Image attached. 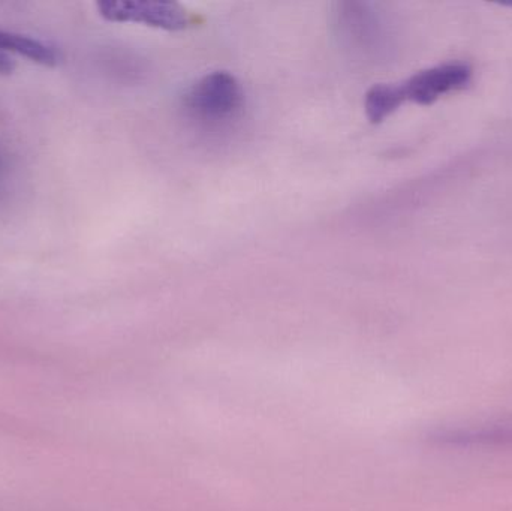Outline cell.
I'll return each mask as SVG.
<instances>
[{
	"label": "cell",
	"instance_id": "obj_5",
	"mask_svg": "<svg viewBox=\"0 0 512 511\" xmlns=\"http://www.w3.org/2000/svg\"><path fill=\"white\" fill-rule=\"evenodd\" d=\"M0 51L20 54L44 66H56L60 59L56 48L20 33L0 32Z\"/></svg>",
	"mask_w": 512,
	"mask_h": 511
},
{
	"label": "cell",
	"instance_id": "obj_1",
	"mask_svg": "<svg viewBox=\"0 0 512 511\" xmlns=\"http://www.w3.org/2000/svg\"><path fill=\"white\" fill-rule=\"evenodd\" d=\"M183 107L188 116L201 125H227L242 114L245 90L230 72H210L189 87Z\"/></svg>",
	"mask_w": 512,
	"mask_h": 511
},
{
	"label": "cell",
	"instance_id": "obj_6",
	"mask_svg": "<svg viewBox=\"0 0 512 511\" xmlns=\"http://www.w3.org/2000/svg\"><path fill=\"white\" fill-rule=\"evenodd\" d=\"M402 104L399 84H375L372 89L367 90L364 98V110L367 119L372 123L387 119Z\"/></svg>",
	"mask_w": 512,
	"mask_h": 511
},
{
	"label": "cell",
	"instance_id": "obj_3",
	"mask_svg": "<svg viewBox=\"0 0 512 511\" xmlns=\"http://www.w3.org/2000/svg\"><path fill=\"white\" fill-rule=\"evenodd\" d=\"M472 71L463 63H445L418 72L414 77L399 84L403 102L414 101L417 104H432L442 95L463 89L471 80Z\"/></svg>",
	"mask_w": 512,
	"mask_h": 511
},
{
	"label": "cell",
	"instance_id": "obj_2",
	"mask_svg": "<svg viewBox=\"0 0 512 511\" xmlns=\"http://www.w3.org/2000/svg\"><path fill=\"white\" fill-rule=\"evenodd\" d=\"M96 6L105 20L117 23H143L170 32L186 29L191 21L188 12L180 3L164 0H117L99 2Z\"/></svg>",
	"mask_w": 512,
	"mask_h": 511
},
{
	"label": "cell",
	"instance_id": "obj_4",
	"mask_svg": "<svg viewBox=\"0 0 512 511\" xmlns=\"http://www.w3.org/2000/svg\"><path fill=\"white\" fill-rule=\"evenodd\" d=\"M429 438L438 446L453 449L512 447V419L438 429Z\"/></svg>",
	"mask_w": 512,
	"mask_h": 511
},
{
	"label": "cell",
	"instance_id": "obj_7",
	"mask_svg": "<svg viewBox=\"0 0 512 511\" xmlns=\"http://www.w3.org/2000/svg\"><path fill=\"white\" fill-rule=\"evenodd\" d=\"M15 68H17V63H15V60L9 56V53H2V51H0V74H12V72L15 71Z\"/></svg>",
	"mask_w": 512,
	"mask_h": 511
}]
</instances>
